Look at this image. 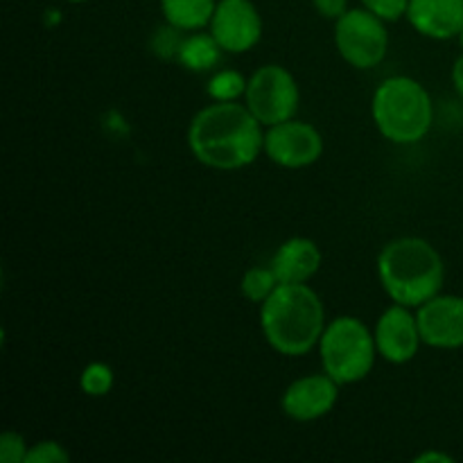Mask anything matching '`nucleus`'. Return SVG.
<instances>
[{"instance_id": "24", "label": "nucleus", "mask_w": 463, "mask_h": 463, "mask_svg": "<svg viewBox=\"0 0 463 463\" xmlns=\"http://www.w3.org/2000/svg\"><path fill=\"white\" fill-rule=\"evenodd\" d=\"M312 7L326 21H337L348 12V0H312Z\"/></svg>"}, {"instance_id": "6", "label": "nucleus", "mask_w": 463, "mask_h": 463, "mask_svg": "<svg viewBox=\"0 0 463 463\" xmlns=\"http://www.w3.org/2000/svg\"><path fill=\"white\" fill-rule=\"evenodd\" d=\"M335 48L339 57L357 71L380 66L389 52L387 21L366 7L348 9L335 21Z\"/></svg>"}, {"instance_id": "22", "label": "nucleus", "mask_w": 463, "mask_h": 463, "mask_svg": "<svg viewBox=\"0 0 463 463\" xmlns=\"http://www.w3.org/2000/svg\"><path fill=\"white\" fill-rule=\"evenodd\" d=\"M27 446L25 437L14 430H5L0 434V463H25L27 459Z\"/></svg>"}, {"instance_id": "26", "label": "nucleus", "mask_w": 463, "mask_h": 463, "mask_svg": "<svg viewBox=\"0 0 463 463\" xmlns=\"http://www.w3.org/2000/svg\"><path fill=\"white\" fill-rule=\"evenodd\" d=\"M450 77H452V86H455L457 95H459V98L463 99V52L459 54V57H457L455 66H452Z\"/></svg>"}, {"instance_id": "1", "label": "nucleus", "mask_w": 463, "mask_h": 463, "mask_svg": "<svg viewBox=\"0 0 463 463\" xmlns=\"http://www.w3.org/2000/svg\"><path fill=\"white\" fill-rule=\"evenodd\" d=\"M188 147L211 170H242L265 152V125L244 102H211L190 120Z\"/></svg>"}, {"instance_id": "19", "label": "nucleus", "mask_w": 463, "mask_h": 463, "mask_svg": "<svg viewBox=\"0 0 463 463\" xmlns=\"http://www.w3.org/2000/svg\"><path fill=\"white\" fill-rule=\"evenodd\" d=\"M113 383H116V375H113V369L104 362H90L81 369L80 375V389L90 398H102L107 396L113 389Z\"/></svg>"}, {"instance_id": "15", "label": "nucleus", "mask_w": 463, "mask_h": 463, "mask_svg": "<svg viewBox=\"0 0 463 463\" xmlns=\"http://www.w3.org/2000/svg\"><path fill=\"white\" fill-rule=\"evenodd\" d=\"M224 57V50L211 32H185L176 61L190 72H208Z\"/></svg>"}, {"instance_id": "3", "label": "nucleus", "mask_w": 463, "mask_h": 463, "mask_svg": "<svg viewBox=\"0 0 463 463\" xmlns=\"http://www.w3.org/2000/svg\"><path fill=\"white\" fill-rule=\"evenodd\" d=\"M378 279L393 303L420 307L441 294L446 262L432 242L423 238H396L378 253Z\"/></svg>"}, {"instance_id": "27", "label": "nucleus", "mask_w": 463, "mask_h": 463, "mask_svg": "<svg viewBox=\"0 0 463 463\" xmlns=\"http://www.w3.org/2000/svg\"><path fill=\"white\" fill-rule=\"evenodd\" d=\"M457 41H459V45H461V52H463V30L459 32V36H457Z\"/></svg>"}, {"instance_id": "20", "label": "nucleus", "mask_w": 463, "mask_h": 463, "mask_svg": "<svg viewBox=\"0 0 463 463\" xmlns=\"http://www.w3.org/2000/svg\"><path fill=\"white\" fill-rule=\"evenodd\" d=\"M185 32L176 30V27L167 25L165 27H158L152 36V50L163 59H176L181 48V41H184Z\"/></svg>"}, {"instance_id": "28", "label": "nucleus", "mask_w": 463, "mask_h": 463, "mask_svg": "<svg viewBox=\"0 0 463 463\" xmlns=\"http://www.w3.org/2000/svg\"><path fill=\"white\" fill-rule=\"evenodd\" d=\"M66 3H72V5H81V3H89V0H66Z\"/></svg>"}, {"instance_id": "8", "label": "nucleus", "mask_w": 463, "mask_h": 463, "mask_svg": "<svg viewBox=\"0 0 463 463\" xmlns=\"http://www.w3.org/2000/svg\"><path fill=\"white\" fill-rule=\"evenodd\" d=\"M265 154L271 163L285 170H303L315 165L324 154V136L312 122H279L265 129Z\"/></svg>"}, {"instance_id": "16", "label": "nucleus", "mask_w": 463, "mask_h": 463, "mask_svg": "<svg viewBox=\"0 0 463 463\" xmlns=\"http://www.w3.org/2000/svg\"><path fill=\"white\" fill-rule=\"evenodd\" d=\"M167 25L181 32L208 30L217 0H158Z\"/></svg>"}, {"instance_id": "10", "label": "nucleus", "mask_w": 463, "mask_h": 463, "mask_svg": "<svg viewBox=\"0 0 463 463\" xmlns=\"http://www.w3.org/2000/svg\"><path fill=\"white\" fill-rule=\"evenodd\" d=\"M373 335L378 355L384 362L396 366L414 360L419 355L420 346H423V337H420L414 307L401 306V303H393V306H389L380 315Z\"/></svg>"}, {"instance_id": "9", "label": "nucleus", "mask_w": 463, "mask_h": 463, "mask_svg": "<svg viewBox=\"0 0 463 463\" xmlns=\"http://www.w3.org/2000/svg\"><path fill=\"white\" fill-rule=\"evenodd\" d=\"M260 12L253 0H217L208 32L217 39L226 54H244L262 39Z\"/></svg>"}, {"instance_id": "4", "label": "nucleus", "mask_w": 463, "mask_h": 463, "mask_svg": "<svg viewBox=\"0 0 463 463\" xmlns=\"http://www.w3.org/2000/svg\"><path fill=\"white\" fill-rule=\"evenodd\" d=\"M371 118L389 143H420L434 125L432 95L410 75L387 77L371 98Z\"/></svg>"}, {"instance_id": "11", "label": "nucleus", "mask_w": 463, "mask_h": 463, "mask_svg": "<svg viewBox=\"0 0 463 463\" xmlns=\"http://www.w3.org/2000/svg\"><path fill=\"white\" fill-rule=\"evenodd\" d=\"M423 344L439 351L463 348V297L459 294H437L416 307Z\"/></svg>"}, {"instance_id": "23", "label": "nucleus", "mask_w": 463, "mask_h": 463, "mask_svg": "<svg viewBox=\"0 0 463 463\" xmlns=\"http://www.w3.org/2000/svg\"><path fill=\"white\" fill-rule=\"evenodd\" d=\"M360 3L362 7H366L387 23L407 18V7H410V0H360Z\"/></svg>"}, {"instance_id": "14", "label": "nucleus", "mask_w": 463, "mask_h": 463, "mask_svg": "<svg viewBox=\"0 0 463 463\" xmlns=\"http://www.w3.org/2000/svg\"><path fill=\"white\" fill-rule=\"evenodd\" d=\"M324 262L319 244L310 238H289L276 249L269 267L280 283H307Z\"/></svg>"}, {"instance_id": "21", "label": "nucleus", "mask_w": 463, "mask_h": 463, "mask_svg": "<svg viewBox=\"0 0 463 463\" xmlns=\"http://www.w3.org/2000/svg\"><path fill=\"white\" fill-rule=\"evenodd\" d=\"M71 455H68L66 448L59 441L52 439H43V441H36L34 446H30L27 450L25 463H68Z\"/></svg>"}, {"instance_id": "12", "label": "nucleus", "mask_w": 463, "mask_h": 463, "mask_svg": "<svg viewBox=\"0 0 463 463\" xmlns=\"http://www.w3.org/2000/svg\"><path fill=\"white\" fill-rule=\"evenodd\" d=\"M339 387L328 373H312L294 380L280 396V410L297 423H312L335 410L339 401Z\"/></svg>"}, {"instance_id": "17", "label": "nucleus", "mask_w": 463, "mask_h": 463, "mask_svg": "<svg viewBox=\"0 0 463 463\" xmlns=\"http://www.w3.org/2000/svg\"><path fill=\"white\" fill-rule=\"evenodd\" d=\"M247 81L249 77H244L240 71L224 68V71L213 72L206 84V93L213 102H240L247 93Z\"/></svg>"}, {"instance_id": "2", "label": "nucleus", "mask_w": 463, "mask_h": 463, "mask_svg": "<svg viewBox=\"0 0 463 463\" xmlns=\"http://www.w3.org/2000/svg\"><path fill=\"white\" fill-rule=\"evenodd\" d=\"M326 307L307 283H280L260 306L265 342L288 357L307 355L326 330Z\"/></svg>"}, {"instance_id": "25", "label": "nucleus", "mask_w": 463, "mask_h": 463, "mask_svg": "<svg viewBox=\"0 0 463 463\" xmlns=\"http://www.w3.org/2000/svg\"><path fill=\"white\" fill-rule=\"evenodd\" d=\"M416 463H452L455 461V457L448 455V452H441V450H425L420 452V455L414 457Z\"/></svg>"}, {"instance_id": "18", "label": "nucleus", "mask_w": 463, "mask_h": 463, "mask_svg": "<svg viewBox=\"0 0 463 463\" xmlns=\"http://www.w3.org/2000/svg\"><path fill=\"white\" fill-rule=\"evenodd\" d=\"M279 285L280 280L276 279L271 267H251V269L244 271L242 280H240V292H242V297L247 301L262 306L274 294V289Z\"/></svg>"}, {"instance_id": "13", "label": "nucleus", "mask_w": 463, "mask_h": 463, "mask_svg": "<svg viewBox=\"0 0 463 463\" xmlns=\"http://www.w3.org/2000/svg\"><path fill=\"white\" fill-rule=\"evenodd\" d=\"M407 21L428 39H457L463 30V0H410Z\"/></svg>"}, {"instance_id": "5", "label": "nucleus", "mask_w": 463, "mask_h": 463, "mask_svg": "<svg viewBox=\"0 0 463 463\" xmlns=\"http://www.w3.org/2000/svg\"><path fill=\"white\" fill-rule=\"evenodd\" d=\"M317 348L324 371L342 387L369 378L380 357L373 330L351 315L330 319Z\"/></svg>"}, {"instance_id": "7", "label": "nucleus", "mask_w": 463, "mask_h": 463, "mask_svg": "<svg viewBox=\"0 0 463 463\" xmlns=\"http://www.w3.org/2000/svg\"><path fill=\"white\" fill-rule=\"evenodd\" d=\"M242 102L267 129L297 118L301 107V89L288 68L280 63H265L249 77Z\"/></svg>"}]
</instances>
